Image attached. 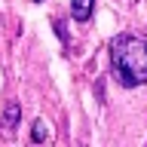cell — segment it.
Here are the masks:
<instances>
[{
  "label": "cell",
  "instance_id": "1",
  "mask_svg": "<svg viewBox=\"0 0 147 147\" xmlns=\"http://www.w3.org/2000/svg\"><path fill=\"white\" fill-rule=\"evenodd\" d=\"M110 77L123 89H135L147 83V37L117 34L110 40Z\"/></svg>",
  "mask_w": 147,
  "mask_h": 147
},
{
  "label": "cell",
  "instance_id": "2",
  "mask_svg": "<svg viewBox=\"0 0 147 147\" xmlns=\"http://www.w3.org/2000/svg\"><path fill=\"white\" fill-rule=\"evenodd\" d=\"M18 119H22V104H18V101H6L3 117H0V132H3V135H12L16 126H18Z\"/></svg>",
  "mask_w": 147,
  "mask_h": 147
},
{
  "label": "cell",
  "instance_id": "3",
  "mask_svg": "<svg viewBox=\"0 0 147 147\" xmlns=\"http://www.w3.org/2000/svg\"><path fill=\"white\" fill-rule=\"evenodd\" d=\"M95 12V0H71V16L74 22H89Z\"/></svg>",
  "mask_w": 147,
  "mask_h": 147
},
{
  "label": "cell",
  "instance_id": "4",
  "mask_svg": "<svg viewBox=\"0 0 147 147\" xmlns=\"http://www.w3.org/2000/svg\"><path fill=\"white\" fill-rule=\"evenodd\" d=\"M46 135H49V132H46V123L43 119H34V123H31V141H34V144H43Z\"/></svg>",
  "mask_w": 147,
  "mask_h": 147
},
{
  "label": "cell",
  "instance_id": "5",
  "mask_svg": "<svg viewBox=\"0 0 147 147\" xmlns=\"http://www.w3.org/2000/svg\"><path fill=\"white\" fill-rule=\"evenodd\" d=\"M52 28H55V34H58V40H61V46H67V43H71V37H67V28H64V22H61V18H55V22H52Z\"/></svg>",
  "mask_w": 147,
  "mask_h": 147
},
{
  "label": "cell",
  "instance_id": "6",
  "mask_svg": "<svg viewBox=\"0 0 147 147\" xmlns=\"http://www.w3.org/2000/svg\"><path fill=\"white\" fill-rule=\"evenodd\" d=\"M34 3H43V0H34Z\"/></svg>",
  "mask_w": 147,
  "mask_h": 147
}]
</instances>
